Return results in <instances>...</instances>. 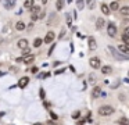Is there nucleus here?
I'll use <instances>...</instances> for the list:
<instances>
[{
	"label": "nucleus",
	"mask_w": 129,
	"mask_h": 125,
	"mask_svg": "<svg viewBox=\"0 0 129 125\" xmlns=\"http://www.w3.org/2000/svg\"><path fill=\"white\" fill-rule=\"evenodd\" d=\"M122 35H125V36H128V38H129V27H128V28H125V31H123Z\"/></svg>",
	"instance_id": "5701e85b"
},
{
	"label": "nucleus",
	"mask_w": 129,
	"mask_h": 125,
	"mask_svg": "<svg viewBox=\"0 0 129 125\" xmlns=\"http://www.w3.org/2000/svg\"><path fill=\"white\" fill-rule=\"evenodd\" d=\"M18 47L22 49V50L28 49V40H26V39H20V40H18Z\"/></svg>",
	"instance_id": "1a4fd4ad"
},
{
	"label": "nucleus",
	"mask_w": 129,
	"mask_h": 125,
	"mask_svg": "<svg viewBox=\"0 0 129 125\" xmlns=\"http://www.w3.org/2000/svg\"><path fill=\"white\" fill-rule=\"evenodd\" d=\"M118 124L119 125H129V119L126 118V117H121V118L118 119Z\"/></svg>",
	"instance_id": "f3484780"
},
{
	"label": "nucleus",
	"mask_w": 129,
	"mask_h": 125,
	"mask_svg": "<svg viewBox=\"0 0 129 125\" xmlns=\"http://www.w3.org/2000/svg\"><path fill=\"white\" fill-rule=\"evenodd\" d=\"M40 97H42V99H45V92H43V89H40Z\"/></svg>",
	"instance_id": "b1692460"
},
{
	"label": "nucleus",
	"mask_w": 129,
	"mask_h": 125,
	"mask_svg": "<svg viewBox=\"0 0 129 125\" xmlns=\"http://www.w3.org/2000/svg\"><path fill=\"white\" fill-rule=\"evenodd\" d=\"M119 11H121L122 15H129V6H123V7H121Z\"/></svg>",
	"instance_id": "dca6fc26"
},
{
	"label": "nucleus",
	"mask_w": 129,
	"mask_h": 125,
	"mask_svg": "<svg viewBox=\"0 0 129 125\" xmlns=\"http://www.w3.org/2000/svg\"><path fill=\"white\" fill-rule=\"evenodd\" d=\"M118 50H119L121 53H123V54H129V46L128 44H119V46H118Z\"/></svg>",
	"instance_id": "9d476101"
},
{
	"label": "nucleus",
	"mask_w": 129,
	"mask_h": 125,
	"mask_svg": "<svg viewBox=\"0 0 129 125\" xmlns=\"http://www.w3.org/2000/svg\"><path fill=\"white\" fill-rule=\"evenodd\" d=\"M56 6H57V10H61V8H62V6H64V2L58 0V2H56Z\"/></svg>",
	"instance_id": "aec40b11"
},
{
	"label": "nucleus",
	"mask_w": 129,
	"mask_h": 125,
	"mask_svg": "<svg viewBox=\"0 0 129 125\" xmlns=\"http://www.w3.org/2000/svg\"><path fill=\"white\" fill-rule=\"evenodd\" d=\"M114 107L112 106H108V104H106V106H101L100 108H99V114L100 115H103V117H107V115H111L112 113H114Z\"/></svg>",
	"instance_id": "f257e3e1"
},
{
	"label": "nucleus",
	"mask_w": 129,
	"mask_h": 125,
	"mask_svg": "<svg viewBox=\"0 0 129 125\" xmlns=\"http://www.w3.org/2000/svg\"><path fill=\"white\" fill-rule=\"evenodd\" d=\"M22 61H24L25 64H31V63H34V61H35V56H34V54L24 56V57H22Z\"/></svg>",
	"instance_id": "423d86ee"
},
{
	"label": "nucleus",
	"mask_w": 129,
	"mask_h": 125,
	"mask_svg": "<svg viewBox=\"0 0 129 125\" xmlns=\"http://www.w3.org/2000/svg\"><path fill=\"white\" fill-rule=\"evenodd\" d=\"M112 72V68L110 65H103L101 67V74H104V75H110Z\"/></svg>",
	"instance_id": "9b49d317"
},
{
	"label": "nucleus",
	"mask_w": 129,
	"mask_h": 125,
	"mask_svg": "<svg viewBox=\"0 0 129 125\" xmlns=\"http://www.w3.org/2000/svg\"><path fill=\"white\" fill-rule=\"evenodd\" d=\"M11 6H14V2H7L6 3V8H11Z\"/></svg>",
	"instance_id": "4be33fe9"
},
{
	"label": "nucleus",
	"mask_w": 129,
	"mask_h": 125,
	"mask_svg": "<svg viewBox=\"0 0 129 125\" xmlns=\"http://www.w3.org/2000/svg\"><path fill=\"white\" fill-rule=\"evenodd\" d=\"M100 93H101V88H100V86H94V88H93V90H92L93 99H97V97L100 96Z\"/></svg>",
	"instance_id": "6e6552de"
},
{
	"label": "nucleus",
	"mask_w": 129,
	"mask_h": 125,
	"mask_svg": "<svg viewBox=\"0 0 129 125\" xmlns=\"http://www.w3.org/2000/svg\"><path fill=\"white\" fill-rule=\"evenodd\" d=\"M100 58L99 57H92L89 60V64H90V67H92V68H94V69H97V68H100Z\"/></svg>",
	"instance_id": "7ed1b4c3"
},
{
	"label": "nucleus",
	"mask_w": 129,
	"mask_h": 125,
	"mask_svg": "<svg viewBox=\"0 0 129 125\" xmlns=\"http://www.w3.org/2000/svg\"><path fill=\"white\" fill-rule=\"evenodd\" d=\"M28 82H29V78L28 77H22L20 81H18V86H20V88H25V86L28 85Z\"/></svg>",
	"instance_id": "0eeeda50"
},
{
	"label": "nucleus",
	"mask_w": 129,
	"mask_h": 125,
	"mask_svg": "<svg viewBox=\"0 0 129 125\" xmlns=\"http://www.w3.org/2000/svg\"><path fill=\"white\" fill-rule=\"evenodd\" d=\"M25 28H26V25L24 24L22 21H18L17 24H15V29H17V31H24Z\"/></svg>",
	"instance_id": "4468645a"
},
{
	"label": "nucleus",
	"mask_w": 129,
	"mask_h": 125,
	"mask_svg": "<svg viewBox=\"0 0 129 125\" xmlns=\"http://www.w3.org/2000/svg\"><path fill=\"white\" fill-rule=\"evenodd\" d=\"M100 7H101V11H103V14H106V15H107V14H110V8H108V6H107L106 3H101Z\"/></svg>",
	"instance_id": "2eb2a0df"
},
{
	"label": "nucleus",
	"mask_w": 129,
	"mask_h": 125,
	"mask_svg": "<svg viewBox=\"0 0 129 125\" xmlns=\"http://www.w3.org/2000/svg\"><path fill=\"white\" fill-rule=\"evenodd\" d=\"M54 38H56L54 32H53V31H49L47 35H46V36H45V39H43V42H45V43H51V42L54 40Z\"/></svg>",
	"instance_id": "20e7f679"
},
{
	"label": "nucleus",
	"mask_w": 129,
	"mask_h": 125,
	"mask_svg": "<svg viewBox=\"0 0 129 125\" xmlns=\"http://www.w3.org/2000/svg\"><path fill=\"white\" fill-rule=\"evenodd\" d=\"M79 117H81V113H79V111H75V113L72 114V118H74V119H78Z\"/></svg>",
	"instance_id": "412c9836"
},
{
	"label": "nucleus",
	"mask_w": 129,
	"mask_h": 125,
	"mask_svg": "<svg viewBox=\"0 0 129 125\" xmlns=\"http://www.w3.org/2000/svg\"><path fill=\"white\" fill-rule=\"evenodd\" d=\"M32 6H34V2H32V0H26V2H24V7L29 8V7H32Z\"/></svg>",
	"instance_id": "6ab92c4d"
},
{
	"label": "nucleus",
	"mask_w": 129,
	"mask_h": 125,
	"mask_svg": "<svg viewBox=\"0 0 129 125\" xmlns=\"http://www.w3.org/2000/svg\"><path fill=\"white\" fill-rule=\"evenodd\" d=\"M87 44H89V50H96V47H97L96 39L93 38V36H90V38H89V42H87Z\"/></svg>",
	"instance_id": "39448f33"
},
{
	"label": "nucleus",
	"mask_w": 129,
	"mask_h": 125,
	"mask_svg": "<svg viewBox=\"0 0 129 125\" xmlns=\"http://www.w3.org/2000/svg\"><path fill=\"white\" fill-rule=\"evenodd\" d=\"M50 115H51V118H53V119H57V115L54 113H50Z\"/></svg>",
	"instance_id": "393cba45"
},
{
	"label": "nucleus",
	"mask_w": 129,
	"mask_h": 125,
	"mask_svg": "<svg viewBox=\"0 0 129 125\" xmlns=\"http://www.w3.org/2000/svg\"><path fill=\"white\" fill-rule=\"evenodd\" d=\"M108 8H110L111 11L119 10V3H118V2H111V3H110V6H108Z\"/></svg>",
	"instance_id": "f8f14e48"
},
{
	"label": "nucleus",
	"mask_w": 129,
	"mask_h": 125,
	"mask_svg": "<svg viewBox=\"0 0 129 125\" xmlns=\"http://www.w3.org/2000/svg\"><path fill=\"white\" fill-rule=\"evenodd\" d=\"M42 43H43V39L36 38V39H35V42H34V47H40V46H42Z\"/></svg>",
	"instance_id": "a211bd4d"
},
{
	"label": "nucleus",
	"mask_w": 129,
	"mask_h": 125,
	"mask_svg": "<svg viewBox=\"0 0 129 125\" xmlns=\"http://www.w3.org/2000/svg\"><path fill=\"white\" fill-rule=\"evenodd\" d=\"M107 32H108V35L111 36V38H114V36L117 35V27H115V24L110 22V24L107 25Z\"/></svg>",
	"instance_id": "f03ea898"
},
{
	"label": "nucleus",
	"mask_w": 129,
	"mask_h": 125,
	"mask_svg": "<svg viewBox=\"0 0 129 125\" xmlns=\"http://www.w3.org/2000/svg\"><path fill=\"white\" fill-rule=\"evenodd\" d=\"M104 24H106L104 18H97L96 19V28H97V29H101V28L104 27Z\"/></svg>",
	"instance_id": "ddd939ff"
}]
</instances>
